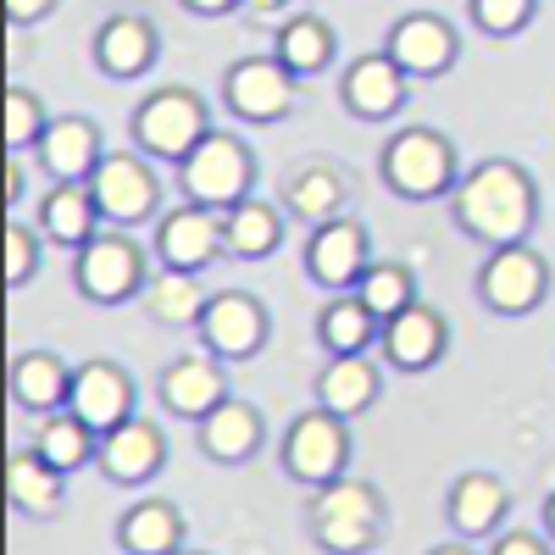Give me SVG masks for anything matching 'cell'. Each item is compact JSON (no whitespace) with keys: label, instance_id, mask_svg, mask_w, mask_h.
<instances>
[{"label":"cell","instance_id":"cell-1","mask_svg":"<svg viewBox=\"0 0 555 555\" xmlns=\"http://www.w3.org/2000/svg\"><path fill=\"white\" fill-rule=\"evenodd\" d=\"M450 217H455V228L473 245L505 250V245H528L533 240V228L544 217V201H539V183H533V172L522 162L489 156V162L461 172L455 195H450Z\"/></svg>","mask_w":555,"mask_h":555},{"label":"cell","instance_id":"cell-2","mask_svg":"<svg viewBox=\"0 0 555 555\" xmlns=\"http://www.w3.org/2000/svg\"><path fill=\"white\" fill-rule=\"evenodd\" d=\"M389 528L384 489L366 478H339L328 489H311L306 505V533L322 555H373Z\"/></svg>","mask_w":555,"mask_h":555},{"label":"cell","instance_id":"cell-3","mask_svg":"<svg viewBox=\"0 0 555 555\" xmlns=\"http://www.w3.org/2000/svg\"><path fill=\"white\" fill-rule=\"evenodd\" d=\"M378 178L389 195H400L411 206H428V201L455 195L461 156L450 145V133H439V128H400L378 156Z\"/></svg>","mask_w":555,"mask_h":555},{"label":"cell","instance_id":"cell-4","mask_svg":"<svg viewBox=\"0 0 555 555\" xmlns=\"http://www.w3.org/2000/svg\"><path fill=\"white\" fill-rule=\"evenodd\" d=\"M172 172H178L183 201L206 211H234L240 201L256 195V151L240 133H222V128H211Z\"/></svg>","mask_w":555,"mask_h":555},{"label":"cell","instance_id":"cell-5","mask_svg":"<svg viewBox=\"0 0 555 555\" xmlns=\"http://www.w3.org/2000/svg\"><path fill=\"white\" fill-rule=\"evenodd\" d=\"M128 133H133L139 156L178 167V162L190 156V151L201 145V139L211 133V112H206V101L195 95V89L167 83V89H156V95H145V101L133 106Z\"/></svg>","mask_w":555,"mask_h":555},{"label":"cell","instance_id":"cell-6","mask_svg":"<svg viewBox=\"0 0 555 555\" xmlns=\"http://www.w3.org/2000/svg\"><path fill=\"white\" fill-rule=\"evenodd\" d=\"M278 461L300 489H328L339 478H350V416L339 411H300L284 428V444H278Z\"/></svg>","mask_w":555,"mask_h":555},{"label":"cell","instance_id":"cell-7","mask_svg":"<svg viewBox=\"0 0 555 555\" xmlns=\"http://www.w3.org/2000/svg\"><path fill=\"white\" fill-rule=\"evenodd\" d=\"M151 261L128 234H95L83 250H73V289L89 306H128L133 295H145Z\"/></svg>","mask_w":555,"mask_h":555},{"label":"cell","instance_id":"cell-8","mask_svg":"<svg viewBox=\"0 0 555 555\" xmlns=\"http://www.w3.org/2000/svg\"><path fill=\"white\" fill-rule=\"evenodd\" d=\"M473 289H478V306L494 311V317H528L550 300V261L533 245L483 250Z\"/></svg>","mask_w":555,"mask_h":555},{"label":"cell","instance_id":"cell-9","mask_svg":"<svg viewBox=\"0 0 555 555\" xmlns=\"http://www.w3.org/2000/svg\"><path fill=\"white\" fill-rule=\"evenodd\" d=\"M89 195L101 206L106 228H139L162 211V178L151 167V156L139 151H106V162L89 178Z\"/></svg>","mask_w":555,"mask_h":555},{"label":"cell","instance_id":"cell-10","mask_svg":"<svg viewBox=\"0 0 555 555\" xmlns=\"http://www.w3.org/2000/svg\"><path fill=\"white\" fill-rule=\"evenodd\" d=\"M222 101L240 122H284L300 101V78L278 56H240L222 73Z\"/></svg>","mask_w":555,"mask_h":555},{"label":"cell","instance_id":"cell-11","mask_svg":"<svg viewBox=\"0 0 555 555\" xmlns=\"http://www.w3.org/2000/svg\"><path fill=\"white\" fill-rule=\"evenodd\" d=\"M366 267H373V234H366V222L339 217V222L311 228V240H306V278H311L317 289L356 295Z\"/></svg>","mask_w":555,"mask_h":555},{"label":"cell","instance_id":"cell-12","mask_svg":"<svg viewBox=\"0 0 555 555\" xmlns=\"http://www.w3.org/2000/svg\"><path fill=\"white\" fill-rule=\"evenodd\" d=\"M195 334H201V350H211V356L228 366V361H250V356L267 350L272 317H267V306H261L256 295L222 289V295H211V306H206V317H201Z\"/></svg>","mask_w":555,"mask_h":555},{"label":"cell","instance_id":"cell-13","mask_svg":"<svg viewBox=\"0 0 555 555\" xmlns=\"http://www.w3.org/2000/svg\"><path fill=\"white\" fill-rule=\"evenodd\" d=\"M384 51L395 56V67L416 83V78H444L461 62V34L439 17V12H405L389 23Z\"/></svg>","mask_w":555,"mask_h":555},{"label":"cell","instance_id":"cell-14","mask_svg":"<svg viewBox=\"0 0 555 555\" xmlns=\"http://www.w3.org/2000/svg\"><path fill=\"white\" fill-rule=\"evenodd\" d=\"M217 256H228V240H222V211H206V206H172L156 217V261L167 272H206Z\"/></svg>","mask_w":555,"mask_h":555},{"label":"cell","instance_id":"cell-15","mask_svg":"<svg viewBox=\"0 0 555 555\" xmlns=\"http://www.w3.org/2000/svg\"><path fill=\"white\" fill-rule=\"evenodd\" d=\"M95 467H101L106 483H117V489H145V483H156L162 467H167V434L151 423V416H128L122 428H112V434L101 439Z\"/></svg>","mask_w":555,"mask_h":555},{"label":"cell","instance_id":"cell-16","mask_svg":"<svg viewBox=\"0 0 555 555\" xmlns=\"http://www.w3.org/2000/svg\"><path fill=\"white\" fill-rule=\"evenodd\" d=\"M339 101L356 122H389L400 117V106L411 101V78L395 67L389 51H373V56H356L345 73H339Z\"/></svg>","mask_w":555,"mask_h":555},{"label":"cell","instance_id":"cell-17","mask_svg":"<svg viewBox=\"0 0 555 555\" xmlns=\"http://www.w3.org/2000/svg\"><path fill=\"white\" fill-rule=\"evenodd\" d=\"M34 156H39V172L51 183H89L95 167L106 162V139L89 117L67 112V117H51V128H44Z\"/></svg>","mask_w":555,"mask_h":555},{"label":"cell","instance_id":"cell-18","mask_svg":"<svg viewBox=\"0 0 555 555\" xmlns=\"http://www.w3.org/2000/svg\"><path fill=\"white\" fill-rule=\"evenodd\" d=\"M156 395L172 416H183V423H206V416L228 400V373L211 350H190V356L167 361Z\"/></svg>","mask_w":555,"mask_h":555},{"label":"cell","instance_id":"cell-19","mask_svg":"<svg viewBox=\"0 0 555 555\" xmlns=\"http://www.w3.org/2000/svg\"><path fill=\"white\" fill-rule=\"evenodd\" d=\"M95 67L117 83H133V78H145L156 62H162V34L151 17H139V12H117L95 28Z\"/></svg>","mask_w":555,"mask_h":555},{"label":"cell","instance_id":"cell-20","mask_svg":"<svg viewBox=\"0 0 555 555\" xmlns=\"http://www.w3.org/2000/svg\"><path fill=\"white\" fill-rule=\"evenodd\" d=\"M67 411H73V416H83V423L106 439L112 428H122V423H128V416H139V411H133V378L122 373L117 361H83L78 373H73Z\"/></svg>","mask_w":555,"mask_h":555},{"label":"cell","instance_id":"cell-21","mask_svg":"<svg viewBox=\"0 0 555 555\" xmlns=\"http://www.w3.org/2000/svg\"><path fill=\"white\" fill-rule=\"evenodd\" d=\"M505 512H512V489H505L494 473H461L450 483V494H444V522H450L455 539H467V544L494 539Z\"/></svg>","mask_w":555,"mask_h":555},{"label":"cell","instance_id":"cell-22","mask_svg":"<svg viewBox=\"0 0 555 555\" xmlns=\"http://www.w3.org/2000/svg\"><path fill=\"white\" fill-rule=\"evenodd\" d=\"M195 439H201V455L217 461V467H245V461H256L261 444H267V423L250 400L228 395L206 423H195Z\"/></svg>","mask_w":555,"mask_h":555},{"label":"cell","instance_id":"cell-23","mask_svg":"<svg viewBox=\"0 0 555 555\" xmlns=\"http://www.w3.org/2000/svg\"><path fill=\"white\" fill-rule=\"evenodd\" d=\"M384 361L400 366V373H428V366H439V356L450 350V322L416 300L411 311H400L395 322H384V339H378Z\"/></svg>","mask_w":555,"mask_h":555},{"label":"cell","instance_id":"cell-24","mask_svg":"<svg viewBox=\"0 0 555 555\" xmlns=\"http://www.w3.org/2000/svg\"><path fill=\"white\" fill-rule=\"evenodd\" d=\"M7 389L23 411L34 416H51V411H67V395H73V366L56 356V350H23L7 373Z\"/></svg>","mask_w":555,"mask_h":555},{"label":"cell","instance_id":"cell-25","mask_svg":"<svg viewBox=\"0 0 555 555\" xmlns=\"http://www.w3.org/2000/svg\"><path fill=\"white\" fill-rule=\"evenodd\" d=\"M190 539V522L172 500H133L117 517V550L122 555H178Z\"/></svg>","mask_w":555,"mask_h":555},{"label":"cell","instance_id":"cell-26","mask_svg":"<svg viewBox=\"0 0 555 555\" xmlns=\"http://www.w3.org/2000/svg\"><path fill=\"white\" fill-rule=\"evenodd\" d=\"M7 500H12V512L44 522V517H62V500H67V473H56L51 461H44L34 444L17 450L7 461Z\"/></svg>","mask_w":555,"mask_h":555},{"label":"cell","instance_id":"cell-27","mask_svg":"<svg viewBox=\"0 0 555 555\" xmlns=\"http://www.w3.org/2000/svg\"><path fill=\"white\" fill-rule=\"evenodd\" d=\"M284 206L289 217H300L306 228H322V222H339L345 206H350V178L328 162H306L300 172H289L284 183Z\"/></svg>","mask_w":555,"mask_h":555},{"label":"cell","instance_id":"cell-28","mask_svg":"<svg viewBox=\"0 0 555 555\" xmlns=\"http://www.w3.org/2000/svg\"><path fill=\"white\" fill-rule=\"evenodd\" d=\"M384 395V373L366 356H328V366L317 373V405L339 416H366Z\"/></svg>","mask_w":555,"mask_h":555},{"label":"cell","instance_id":"cell-29","mask_svg":"<svg viewBox=\"0 0 555 555\" xmlns=\"http://www.w3.org/2000/svg\"><path fill=\"white\" fill-rule=\"evenodd\" d=\"M39 234L62 250H83L101 234V206L89 195V183H56V190L39 201Z\"/></svg>","mask_w":555,"mask_h":555},{"label":"cell","instance_id":"cell-30","mask_svg":"<svg viewBox=\"0 0 555 555\" xmlns=\"http://www.w3.org/2000/svg\"><path fill=\"white\" fill-rule=\"evenodd\" d=\"M222 240H228V256L234 261H267L284 250V211L261 195H250L234 211H222Z\"/></svg>","mask_w":555,"mask_h":555},{"label":"cell","instance_id":"cell-31","mask_svg":"<svg viewBox=\"0 0 555 555\" xmlns=\"http://www.w3.org/2000/svg\"><path fill=\"white\" fill-rule=\"evenodd\" d=\"M139 300H145V311H151L156 328H201V317H206V306H211L201 272H167V267L151 278Z\"/></svg>","mask_w":555,"mask_h":555},{"label":"cell","instance_id":"cell-32","mask_svg":"<svg viewBox=\"0 0 555 555\" xmlns=\"http://www.w3.org/2000/svg\"><path fill=\"white\" fill-rule=\"evenodd\" d=\"M272 56L284 62L295 78H317V73H328V67H334V56H339V39H334V28L322 23V17L300 12V17H289L284 28H278Z\"/></svg>","mask_w":555,"mask_h":555},{"label":"cell","instance_id":"cell-33","mask_svg":"<svg viewBox=\"0 0 555 555\" xmlns=\"http://www.w3.org/2000/svg\"><path fill=\"white\" fill-rule=\"evenodd\" d=\"M34 450L51 461L56 473L73 478L78 467H89V461L101 455V434L73 411H51V416H39V428H34Z\"/></svg>","mask_w":555,"mask_h":555},{"label":"cell","instance_id":"cell-34","mask_svg":"<svg viewBox=\"0 0 555 555\" xmlns=\"http://www.w3.org/2000/svg\"><path fill=\"white\" fill-rule=\"evenodd\" d=\"M378 339H384L378 317L366 311L356 295H334L328 306H322V317H317V345L328 356H366Z\"/></svg>","mask_w":555,"mask_h":555},{"label":"cell","instance_id":"cell-35","mask_svg":"<svg viewBox=\"0 0 555 555\" xmlns=\"http://www.w3.org/2000/svg\"><path fill=\"white\" fill-rule=\"evenodd\" d=\"M356 300L373 311L378 328H384V322H395L400 311L416 306V278H411L400 261H373V267H366V278L356 284Z\"/></svg>","mask_w":555,"mask_h":555},{"label":"cell","instance_id":"cell-36","mask_svg":"<svg viewBox=\"0 0 555 555\" xmlns=\"http://www.w3.org/2000/svg\"><path fill=\"white\" fill-rule=\"evenodd\" d=\"M44 128H51V112L39 106V95H34V89L12 83V89H7V151H12V156H23V151H39Z\"/></svg>","mask_w":555,"mask_h":555},{"label":"cell","instance_id":"cell-37","mask_svg":"<svg viewBox=\"0 0 555 555\" xmlns=\"http://www.w3.org/2000/svg\"><path fill=\"white\" fill-rule=\"evenodd\" d=\"M473 28L489 39H517L533 17H539V0H467Z\"/></svg>","mask_w":555,"mask_h":555},{"label":"cell","instance_id":"cell-38","mask_svg":"<svg viewBox=\"0 0 555 555\" xmlns=\"http://www.w3.org/2000/svg\"><path fill=\"white\" fill-rule=\"evenodd\" d=\"M39 272V234L23 222H7V289H28Z\"/></svg>","mask_w":555,"mask_h":555},{"label":"cell","instance_id":"cell-39","mask_svg":"<svg viewBox=\"0 0 555 555\" xmlns=\"http://www.w3.org/2000/svg\"><path fill=\"white\" fill-rule=\"evenodd\" d=\"M489 555H555V544L539 539V533H528V528H505V533H494Z\"/></svg>","mask_w":555,"mask_h":555},{"label":"cell","instance_id":"cell-40","mask_svg":"<svg viewBox=\"0 0 555 555\" xmlns=\"http://www.w3.org/2000/svg\"><path fill=\"white\" fill-rule=\"evenodd\" d=\"M56 7H62V0H7V23L12 28H34L44 17H56Z\"/></svg>","mask_w":555,"mask_h":555},{"label":"cell","instance_id":"cell-41","mask_svg":"<svg viewBox=\"0 0 555 555\" xmlns=\"http://www.w3.org/2000/svg\"><path fill=\"white\" fill-rule=\"evenodd\" d=\"M183 12H195V17H228V12H240L245 0H178Z\"/></svg>","mask_w":555,"mask_h":555},{"label":"cell","instance_id":"cell-42","mask_svg":"<svg viewBox=\"0 0 555 555\" xmlns=\"http://www.w3.org/2000/svg\"><path fill=\"white\" fill-rule=\"evenodd\" d=\"M295 7H306V0H245V12H256V17H284Z\"/></svg>","mask_w":555,"mask_h":555},{"label":"cell","instance_id":"cell-43","mask_svg":"<svg viewBox=\"0 0 555 555\" xmlns=\"http://www.w3.org/2000/svg\"><path fill=\"white\" fill-rule=\"evenodd\" d=\"M7 201H23V167H17V156L7 162Z\"/></svg>","mask_w":555,"mask_h":555},{"label":"cell","instance_id":"cell-44","mask_svg":"<svg viewBox=\"0 0 555 555\" xmlns=\"http://www.w3.org/2000/svg\"><path fill=\"white\" fill-rule=\"evenodd\" d=\"M544 539L555 544V489H550V500H544Z\"/></svg>","mask_w":555,"mask_h":555},{"label":"cell","instance_id":"cell-45","mask_svg":"<svg viewBox=\"0 0 555 555\" xmlns=\"http://www.w3.org/2000/svg\"><path fill=\"white\" fill-rule=\"evenodd\" d=\"M428 555H478L467 539H461V544H439V550H428Z\"/></svg>","mask_w":555,"mask_h":555},{"label":"cell","instance_id":"cell-46","mask_svg":"<svg viewBox=\"0 0 555 555\" xmlns=\"http://www.w3.org/2000/svg\"><path fill=\"white\" fill-rule=\"evenodd\" d=\"M178 555H206V550H190V544H183V550H178Z\"/></svg>","mask_w":555,"mask_h":555}]
</instances>
